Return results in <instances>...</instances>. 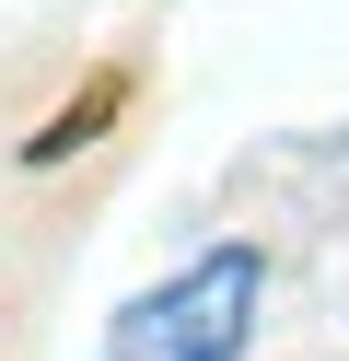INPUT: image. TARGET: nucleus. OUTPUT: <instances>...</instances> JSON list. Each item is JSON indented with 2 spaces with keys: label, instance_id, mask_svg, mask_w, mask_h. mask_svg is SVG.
<instances>
[{
  "label": "nucleus",
  "instance_id": "obj_1",
  "mask_svg": "<svg viewBox=\"0 0 349 361\" xmlns=\"http://www.w3.org/2000/svg\"><path fill=\"white\" fill-rule=\"evenodd\" d=\"M256 303H268V257L256 245H209L198 268H175L140 303H116L105 361H245Z\"/></svg>",
  "mask_w": 349,
  "mask_h": 361
}]
</instances>
